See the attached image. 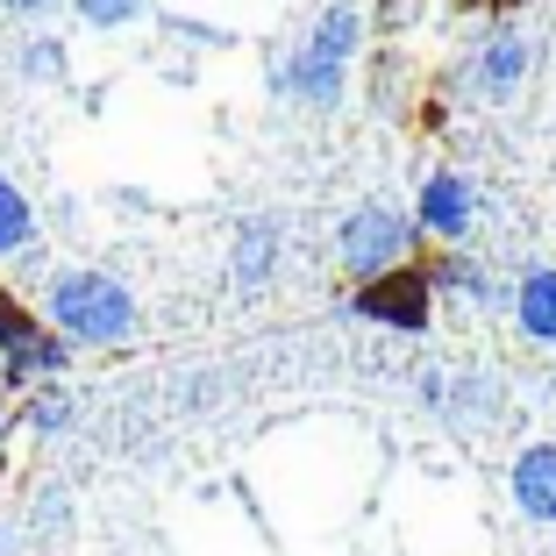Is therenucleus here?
<instances>
[{
    "instance_id": "9d476101",
    "label": "nucleus",
    "mask_w": 556,
    "mask_h": 556,
    "mask_svg": "<svg viewBox=\"0 0 556 556\" xmlns=\"http://www.w3.org/2000/svg\"><path fill=\"white\" fill-rule=\"evenodd\" d=\"M0 357H8V378H15V386H29V378H50V371H65L72 343H65V336H58L50 321H36L29 336H22L15 350H0Z\"/></svg>"
},
{
    "instance_id": "0eeeda50",
    "label": "nucleus",
    "mask_w": 556,
    "mask_h": 556,
    "mask_svg": "<svg viewBox=\"0 0 556 556\" xmlns=\"http://www.w3.org/2000/svg\"><path fill=\"white\" fill-rule=\"evenodd\" d=\"M507 485H514V507H521L528 521L556 528V442H528L521 457H514Z\"/></svg>"
},
{
    "instance_id": "423d86ee",
    "label": "nucleus",
    "mask_w": 556,
    "mask_h": 556,
    "mask_svg": "<svg viewBox=\"0 0 556 556\" xmlns=\"http://www.w3.org/2000/svg\"><path fill=\"white\" fill-rule=\"evenodd\" d=\"M528 65H535V50H528V36L514 29V22H500V29L478 43L471 72H464V86H471L478 100H514L528 86Z\"/></svg>"
},
{
    "instance_id": "9b49d317",
    "label": "nucleus",
    "mask_w": 556,
    "mask_h": 556,
    "mask_svg": "<svg viewBox=\"0 0 556 556\" xmlns=\"http://www.w3.org/2000/svg\"><path fill=\"white\" fill-rule=\"evenodd\" d=\"M29 243H36V207L15 179H0V257H15Z\"/></svg>"
},
{
    "instance_id": "20e7f679",
    "label": "nucleus",
    "mask_w": 556,
    "mask_h": 556,
    "mask_svg": "<svg viewBox=\"0 0 556 556\" xmlns=\"http://www.w3.org/2000/svg\"><path fill=\"white\" fill-rule=\"evenodd\" d=\"M343 86H350V65H343V58H328V50H314L307 36H300V43L271 65V93L278 100H300V108H336Z\"/></svg>"
},
{
    "instance_id": "f257e3e1",
    "label": "nucleus",
    "mask_w": 556,
    "mask_h": 556,
    "mask_svg": "<svg viewBox=\"0 0 556 556\" xmlns=\"http://www.w3.org/2000/svg\"><path fill=\"white\" fill-rule=\"evenodd\" d=\"M43 321L58 328L65 343H79V350H108V343H122V336H136V300H129V286H122L115 271L79 264V271L50 278Z\"/></svg>"
},
{
    "instance_id": "f03ea898",
    "label": "nucleus",
    "mask_w": 556,
    "mask_h": 556,
    "mask_svg": "<svg viewBox=\"0 0 556 556\" xmlns=\"http://www.w3.org/2000/svg\"><path fill=\"white\" fill-rule=\"evenodd\" d=\"M414 214H400V207H386V200H357V207L343 214V229H336V257H343V271L357 278H386V271H400L407 264V250H414Z\"/></svg>"
},
{
    "instance_id": "6e6552de",
    "label": "nucleus",
    "mask_w": 556,
    "mask_h": 556,
    "mask_svg": "<svg viewBox=\"0 0 556 556\" xmlns=\"http://www.w3.org/2000/svg\"><path fill=\"white\" fill-rule=\"evenodd\" d=\"M514 321H521V336H535V343H556V264L521 271V286H514Z\"/></svg>"
},
{
    "instance_id": "f3484780",
    "label": "nucleus",
    "mask_w": 556,
    "mask_h": 556,
    "mask_svg": "<svg viewBox=\"0 0 556 556\" xmlns=\"http://www.w3.org/2000/svg\"><path fill=\"white\" fill-rule=\"evenodd\" d=\"M29 328H36V314H22V300H15V293H0V350H15Z\"/></svg>"
},
{
    "instance_id": "7ed1b4c3",
    "label": "nucleus",
    "mask_w": 556,
    "mask_h": 556,
    "mask_svg": "<svg viewBox=\"0 0 556 556\" xmlns=\"http://www.w3.org/2000/svg\"><path fill=\"white\" fill-rule=\"evenodd\" d=\"M350 314H364V321H378V328L421 336L428 314H435V278L414 271V264H400V271H386V278H364L357 300H350Z\"/></svg>"
},
{
    "instance_id": "1a4fd4ad",
    "label": "nucleus",
    "mask_w": 556,
    "mask_h": 556,
    "mask_svg": "<svg viewBox=\"0 0 556 556\" xmlns=\"http://www.w3.org/2000/svg\"><path fill=\"white\" fill-rule=\"evenodd\" d=\"M229 271H236V286H264V278L278 271V222H264V214H250L243 229H236Z\"/></svg>"
},
{
    "instance_id": "f8f14e48",
    "label": "nucleus",
    "mask_w": 556,
    "mask_h": 556,
    "mask_svg": "<svg viewBox=\"0 0 556 556\" xmlns=\"http://www.w3.org/2000/svg\"><path fill=\"white\" fill-rule=\"evenodd\" d=\"M307 43L350 65V58H357V43H364V15H357V8H328V15L307 29Z\"/></svg>"
},
{
    "instance_id": "dca6fc26",
    "label": "nucleus",
    "mask_w": 556,
    "mask_h": 556,
    "mask_svg": "<svg viewBox=\"0 0 556 556\" xmlns=\"http://www.w3.org/2000/svg\"><path fill=\"white\" fill-rule=\"evenodd\" d=\"M22 421H29V428H43V435H50V428H65V421H72V400H65V393H36Z\"/></svg>"
},
{
    "instance_id": "ddd939ff",
    "label": "nucleus",
    "mask_w": 556,
    "mask_h": 556,
    "mask_svg": "<svg viewBox=\"0 0 556 556\" xmlns=\"http://www.w3.org/2000/svg\"><path fill=\"white\" fill-rule=\"evenodd\" d=\"M428 278H435L442 293H464V300H492V278L478 271L471 257H442V264H435V271H428Z\"/></svg>"
},
{
    "instance_id": "4468645a",
    "label": "nucleus",
    "mask_w": 556,
    "mask_h": 556,
    "mask_svg": "<svg viewBox=\"0 0 556 556\" xmlns=\"http://www.w3.org/2000/svg\"><path fill=\"white\" fill-rule=\"evenodd\" d=\"M72 8H79L86 29H129V22L150 15V0H72Z\"/></svg>"
},
{
    "instance_id": "39448f33",
    "label": "nucleus",
    "mask_w": 556,
    "mask_h": 556,
    "mask_svg": "<svg viewBox=\"0 0 556 556\" xmlns=\"http://www.w3.org/2000/svg\"><path fill=\"white\" fill-rule=\"evenodd\" d=\"M414 229L457 250L464 236L478 229V193H471V179H464V172H428L421 193H414Z\"/></svg>"
},
{
    "instance_id": "a211bd4d",
    "label": "nucleus",
    "mask_w": 556,
    "mask_h": 556,
    "mask_svg": "<svg viewBox=\"0 0 556 556\" xmlns=\"http://www.w3.org/2000/svg\"><path fill=\"white\" fill-rule=\"evenodd\" d=\"M0 8H15V15H36V8H50V0H0Z\"/></svg>"
},
{
    "instance_id": "2eb2a0df",
    "label": "nucleus",
    "mask_w": 556,
    "mask_h": 556,
    "mask_svg": "<svg viewBox=\"0 0 556 556\" xmlns=\"http://www.w3.org/2000/svg\"><path fill=\"white\" fill-rule=\"evenodd\" d=\"M22 79H36V86L65 79V43H29L22 50Z\"/></svg>"
}]
</instances>
